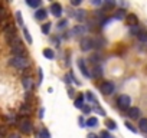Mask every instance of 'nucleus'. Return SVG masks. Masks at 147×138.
I'll return each mask as SVG.
<instances>
[{"label": "nucleus", "instance_id": "nucleus-36", "mask_svg": "<svg viewBox=\"0 0 147 138\" xmlns=\"http://www.w3.org/2000/svg\"><path fill=\"white\" fill-rule=\"evenodd\" d=\"M82 111H84L85 114H88V112H91V108H90V107H84V108H82Z\"/></svg>", "mask_w": 147, "mask_h": 138}, {"label": "nucleus", "instance_id": "nucleus-26", "mask_svg": "<svg viewBox=\"0 0 147 138\" xmlns=\"http://www.w3.org/2000/svg\"><path fill=\"white\" fill-rule=\"evenodd\" d=\"M39 138H51V134H49V131H48L46 128H43V129L40 131V134H39Z\"/></svg>", "mask_w": 147, "mask_h": 138}, {"label": "nucleus", "instance_id": "nucleus-19", "mask_svg": "<svg viewBox=\"0 0 147 138\" xmlns=\"http://www.w3.org/2000/svg\"><path fill=\"white\" fill-rule=\"evenodd\" d=\"M85 96H87V99H88L90 102H92L94 105H98V99L95 98V95H94L92 92H87V95H85Z\"/></svg>", "mask_w": 147, "mask_h": 138}, {"label": "nucleus", "instance_id": "nucleus-21", "mask_svg": "<svg viewBox=\"0 0 147 138\" xmlns=\"http://www.w3.org/2000/svg\"><path fill=\"white\" fill-rule=\"evenodd\" d=\"M43 56L48 58V59H53L55 58V53L52 49H43Z\"/></svg>", "mask_w": 147, "mask_h": 138}, {"label": "nucleus", "instance_id": "nucleus-16", "mask_svg": "<svg viewBox=\"0 0 147 138\" xmlns=\"http://www.w3.org/2000/svg\"><path fill=\"white\" fill-rule=\"evenodd\" d=\"M85 33V27L82 25H78L72 29V35H84Z\"/></svg>", "mask_w": 147, "mask_h": 138}, {"label": "nucleus", "instance_id": "nucleus-6", "mask_svg": "<svg viewBox=\"0 0 147 138\" xmlns=\"http://www.w3.org/2000/svg\"><path fill=\"white\" fill-rule=\"evenodd\" d=\"M92 48H95V40H94V39H91V38H84V39L81 40V49H82L84 52H87V50H90V49H92Z\"/></svg>", "mask_w": 147, "mask_h": 138}, {"label": "nucleus", "instance_id": "nucleus-24", "mask_svg": "<svg viewBox=\"0 0 147 138\" xmlns=\"http://www.w3.org/2000/svg\"><path fill=\"white\" fill-rule=\"evenodd\" d=\"M105 125L108 127V129H115V128H117V124H115V121H113V119H107V121H105Z\"/></svg>", "mask_w": 147, "mask_h": 138}, {"label": "nucleus", "instance_id": "nucleus-35", "mask_svg": "<svg viewBox=\"0 0 147 138\" xmlns=\"http://www.w3.org/2000/svg\"><path fill=\"white\" fill-rule=\"evenodd\" d=\"M81 3H82V0H72V2H71L72 6H80Z\"/></svg>", "mask_w": 147, "mask_h": 138}, {"label": "nucleus", "instance_id": "nucleus-27", "mask_svg": "<svg viewBox=\"0 0 147 138\" xmlns=\"http://www.w3.org/2000/svg\"><path fill=\"white\" fill-rule=\"evenodd\" d=\"M29 112H30V108H29L26 104H23V105L20 107V114L23 115V114H29Z\"/></svg>", "mask_w": 147, "mask_h": 138}, {"label": "nucleus", "instance_id": "nucleus-22", "mask_svg": "<svg viewBox=\"0 0 147 138\" xmlns=\"http://www.w3.org/2000/svg\"><path fill=\"white\" fill-rule=\"evenodd\" d=\"M26 3L30 7H39L40 6V0H26Z\"/></svg>", "mask_w": 147, "mask_h": 138}, {"label": "nucleus", "instance_id": "nucleus-18", "mask_svg": "<svg viewBox=\"0 0 147 138\" xmlns=\"http://www.w3.org/2000/svg\"><path fill=\"white\" fill-rule=\"evenodd\" d=\"M138 127L143 132H147V118H141L138 121Z\"/></svg>", "mask_w": 147, "mask_h": 138}, {"label": "nucleus", "instance_id": "nucleus-2", "mask_svg": "<svg viewBox=\"0 0 147 138\" xmlns=\"http://www.w3.org/2000/svg\"><path fill=\"white\" fill-rule=\"evenodd\" d=\"M10 50H12L13 56H23V53H25V46H23V43L19 40V38L15 39V40L10 43Z\"/></svg>", "mask_w": 147, "mask_h": 138}, {"label": "nucleus", "instance_id": "nucleus-5", "mask_svg": "<svg viewBox=\"0 0 147 138\" xmlns=\"http://www.w3.org/2000/svg\"><path fill=\"white\" fill-rule=\"evenodd\" d=\"M130 104H131V98L128 96V95H120L118 98H117V105H118V108L120 109H128L130 108Z\"/></svg>", "mask_w": 147, "mask_h": 138}, {"label": "nucleus", "instance_id": "nucleus-25", "mask_svg": "<svg viewBox=\"0 0 147 138\" xmlns=\"http://www.w3.org/2000/svg\"><path fill=\"white\" fill-rule=\"evenodd\" d=\"M23 35H25V39L28 40V43L30 45V43H32L33 40H32V38H30V33H29V30H28L26 27H23Z\"/></svg>", "mask_w": 147, "mask_h": 138}, {"label": "nucleus", "instance_id": "nucleus-41", "mask_svg": "<svg viewBox=\"0 0 147 138\" xmlns=\"http://www.w3.org/2000/svg\"><path fill=\"white\" fill-rule=\"evenodd\" d=\"M80 124H81V125H85V121H84L82 118H80Z\"/></svg>", "mask_w": 147, "mask_h": 138}, {"label": "nucleus", "instance_id": "nucleus-7", "mask_svg": "<svg viewBox=\"0 0 147 138\" xmlns=\"http://www.w3.org/2000/svg\"><path fill=\"white\" fill-rule=\"evenodd\" d=\"M100 91L102 92V95H111L114 92V85L111 82H102L101 86H100Z\"/></svg>", "mask_w": 147, "mask_h": 138}, {"label": "nucleus", "instance_id": "nucleus-34", "mask_svg": "<svg viewBox=\"0 0 147 138\" xmlns=\"http://www.w3.org/2000/svg\"><path fill=\"white\" fill-rule=\"evenodd\" d=\"M125 127H127V128H128V129H130L131 132H137V129H136V128H134V127H133V125H131L130 122H125Z\"/></svg>", "mask_w": 147, "mask_h": 138}, {"label": "nucleus", "instance_id": "nucleus-9", "mask_svg": "<svg viewBox=\"0 0 147 138\" xmlns=\"http://www.w3.org/2000/svg\"><path fill=\"white\" fill-rule=\"evenodd\" d=\"M125 22L133 27V26H138V17L136 16V15H133V13H128L127 16H125Z\"/></svg>", "mask_w": 147, "mask_h": 138}, {"label": "nucleus", "instance_id": "nucleus-29", "mask_svg": "<svg viewBox=\"0 0 147 138\" xmlns=\"http://www.w3.org/2000/svg\"><path fill=\"white\" fill-rule=\"evenodd\" d=\"M124 15H125V12L123 10V9H120V10H117V13H115V19H123L124 17Z\"/></svg>", "mask_w": 147, "mask_h": 138}, {"label": "nucleus", "instance_id": "nucleus-20", "mask_svg": "<svg viewBox=\"0 0 147 138\" xmlns=\"http://www.w3.org/2000/svg\"><path fill=\"white\" fill-rule=\"evenodd\" d=\"M74 16H75L78 20H84L85 16H87V12H85V10H77V13L74 15Z\"/></svg>", "mask_w": 147, "mask_h": 138}, {"label": "nucleus", "instance_id": "nucleus-40", "mask_svg": "<svg viewBox=\"0 0 147 138\" xmlns=\"http://www.w3.org/2000/svg\"><path fill=\"white\" fill-rule=\"evenodd\" d=\"M87 138H98V137H97V135H95V134H90V135H88V137H87Z\"/></svg>", "mask_w": 147, "mask_h": 138}, {"label": "nucleus", "instance_id": "nucleus-10", "mask_svg": "<svg viewBox=\"0 0 147 138\" xmlns=\"http://www.w3.org/2000/svg\"><path fill=\"white\" fill-rule=\"evenodd\" d=\"M127 115H128L131 119H136V118L140 117V109H138L137 107H130V108L127 109Z\"/></svg>", "mask_w": 147, "mask_h": 138}, {"label": "nucleus", "instance_id": "nucleus-3", "mask_svg": "<svg viewBox=\"0 0 147 138\" xmlns=\"http://www.w3.org/2000/svg\"><path fill=\"white\" fill-rule=\"evenodd\" d=\"M19 129H20V132H23V134H30V132L33 131V124H32V121L28 119V118L20 119V121H19Z\"/></svg>", "mask_w": 147, "mask_h": 138}, {"label": "nucleus", "instance_id": "nucleus-8", "mask_svg": "<svg viewBox=\"0 0 147 138\" xmlns=\"http://www.w3.org/2000/svg\"><path fill=\"white\" fill-rule=\"evenodd\" d=\"M49 10L52 12V15H53L55 17H59V16L62 15V6H61L59 3H52L51 7H49Z\"/></svg>", "mask_w": 147, "mask_h": 138}, {"label": "nucleus", "instance_id": "nucleus-31", "mask_svg": "<svg viewBox=\"0 0 147 138\" xmlns=\"http://www.w3.org/2000/svg\"><path fill=\"white\" fill-rule=\"evenodd\" d=\"M138 39H140L141 42H147V32L141 30V33L138 35Z\"/></svg>", "mask_w": 147, "mask_h": 138}, {"label": "nucleus", "instance_id": "nucleus-30", "mask_svg": "<svg viewBox=\"0 0 147 138\" xmlns=\"http://www.w3.org/2000/svg\"><path fill=\"white\" fill-rule=\"evenodd\" d=\"M49 30H51V23H45V25L42 26V32H43L45 35H48Z\"/></svg>", "mask_w": 147, "mask_h": 138}, {"label": "nucleus", "instance_id": "nucleus-38", "mask_svg": "<svg viewBox=\"0 0 147 138\" xmlns=\"http://www.w3.org/2000/svg\"><path fill=\"white\" fill-rule=\"evenodd\" d=\"M39 82H42V69L39 68Z\"/></svg>", "mask_w": 147, "mask_h": 138}, {"label": "nucleus", "instance_id": "nucleus-12", "mask_svg": "<svg viewBox=\"0 0 147 138\" xmlns=\"http://www.w3.org/2000/svg\"><path fill=\"white\" fill-rule=\"evenodd\" d=\"M46 16H48V10H46V9H38L36 13H35V17H36L38 20H45Z\"/></svg>", "mask_w": 147, "mask_h": 138}, {"label": "nucleus", "instance_id": "nucleus-17", "mask_svg": "<svg viewBox=\"0 0 147 138\" xmlns=\"http://www.w3.org/2000/svg\"><path fill=\"white\" fill-rule=\"evenodd\" d=\"M74 105H75V108H84L85 105H84V95H80L77 99H75V104H74Z\"/></svg>", "mask_w": 147, "mask_h": 138}, {"label": "nucleus", "instance_id": "nucleus-11", "mask_svg": "<svg viewBox=\"0 0 147 138\" xmlns=\"http://www.w3.org/2000/svg\"><path fill=\"white\" fill-rule=\"evenodd\" d=\"M78 66H80L81 72H82V75H84L85 78H91V74L88 72V69H87V66H85V62H84V59H78Z\"/></svg>", "mask_w": 147, "mask_h": 138}, {"label": "nucleus", "instance_id": "nucleus-28", "mask_svg": "<svg viewBox=\"0 0 147 138\" xmlns=\"http://www.w3.org/2000/svg\"><path fill=\"white\" fill-rule=\"evenodd\" d=\"M16 19H18V25L19 26H23V17H22V13L20 12H16Z\"/></svg>", "mask_w": 147, "mask_h": 138}, {"label": "nucleus", "instance_id": "nucleus-33", "mask_svg": "<svg viewBox=\"0 0 147 138\" xmlns=\"http://www.w3.org/2000/svg\"><path fill=\"white\" fill-rule=\"evenodd\" d=\"M5 17H6V10L0 7V22H2V20H3Z\"/></svg>", "mask_w": 147, "mask_h": 138}, {"label": "nucleus", "instance_id": "nucleus-32", "mask_svg": "<svg viewBox=\"0 0 147 138\" xmlns=\"http://www.w3.org/2000/svg\"><path fill=\"white\" fill-rule=\"evenodd\" d=\"M100 138H111V135H110V132H107V131H102V132L100 134Z\"/></svg>", "mask_w": 147, "mask_h": 138}, {"label": "nucleus", "instance_id": "nucleus-14", "mask_svg": "<svg viewBox=\"0 0 147 138\" xmlns=\"http://www.w3.org/2000/svg\"><path fill=\"white\" fill-rule=\"evenodd\" d=\"M98 125V119L95 117H90L87 121H85V127H90V128H95Z\"/></svg>", "mask_w": 147, "mask_h": 138}, {"label": "nucleus", "instance_id": "nucleus-37", "mask_svg": "<svg viewBox=\"0 0 147 138\" xmlns=\"http://www.w3.org/2000/svg\"><path fill=\"white\" fill-rule=\"evenodd\" d=\"M66 23H68V22H66V20H62V22H61V23H59V27H63V26H65V25H66Z\"/></svg>", "mask_w": 147, "mask_h": 138}, {"label": "nucleus", "instance_id": "nucleus-4", "mask_svg": "<svg viewBox=\"0 0 147 138\" xmlns=\"http://www.w3.org/2000/svg\"><path fill=\"white\" fill-rule=\"evenodd\" d=\"M16 35H18V33H16V27H15L13 25H7V26L5 27V36H6V40L9 42V45H10L15 39H18Z\"/></svg>", "mask_w": 147, "mask_h": 138}, {"label": "nucleus", "instance_id": "nucleus-39", "mask_svg": "<svg viewBox=\"0 0 147 138\" xmlns=\"http://www.w3.org/2000/svg\"><path fill=\"white\" fill-rule=\"evenodd\" d=\"M39 118H43V108L39 111Z\"/></svg>", "mask_w": 147, "mask_h": 138}, {"label": "nucleus", "instance_id": "nucleus-42", "mask_svg": "<svg viewBox=\"0 0 147 138\" xmlns=\"http://www.w3.org/2000/svg\"><path fill=\"white\" fill-rule=\"evenodd\" d=\"M9 138H20V137H19V135H16V134H13V135H10Z\"/></svg>", "mask_w": 147, "mask_h": 138}, {"label": "nucleus", "instance_id": "nucleus-1", "mask_svg": "<svg viewBox=\"0 0 147 138\" xmlns=\"http://www.w3.org/2000/svg\"><path fill=\"white\" fill-rule=\"evenodd\" d=\"M9 63H10V66L19 69V71H23V69L28 68L29 60H28V58H25V56H13V58L9 60Z\"/></svg>", "mask_w": 147, "mask_h": 138}, {"label": "nucleus", "instance_id": "nucleus-15", "mask_svg": "<svg viewBox=\"0 0 147 138\" xmlns=\"http://www.w3.org/2000/svg\"><path fill=\"white\" fill-rule=\"evenodd\" d=\"M102 75V69H101V66H94L92 68V74H91V76H94V78H100Z\"/></svg>", "mask_w": 147, "mask_h": 138}, {"label": "nucleus", "instance_id": "nucleus-43", "mask_svg": "<svg viewBox=\"0 0 147 138\" xmlns=\"http://www.w3.org/2000/svg\"><path fill=\"white\" fill-rule=\"evenodd\" d=\"M0 138H2V137H0Z\"/></svg>", "mask_w": 147, "mask_h": 138}, {"label": "nucleus", "instance_id": "nucleus-13", "mask_svg": "<svg viewBox=\"0 0 147 138\" xmlns=\"http://www.w3.org/2000/svg\"><path fill=\"white\" fill-rule=\"evenodd\" d=\"M22 84H23V88H25L28 92L33 88V81H32V78H23V79H22Z\"/></svg>", "mask_w": 147, "mask_h": 138}, {"label": "nucleus", "instance_id": "nucleus-23", "mask_svg": "<svg viewBox=\"0 0 147 138\" xmlns=\"http://www.w3.org/2000/svg\"><path fill=\"white\" fill-rule=\"evenodd\" d=\"M130 33L134 35V36H138V35L141 33V29H140L138 26H133V27H130Z\"/></svg>", "mask_w": 147, "mask_h": 138}]
</instances>
